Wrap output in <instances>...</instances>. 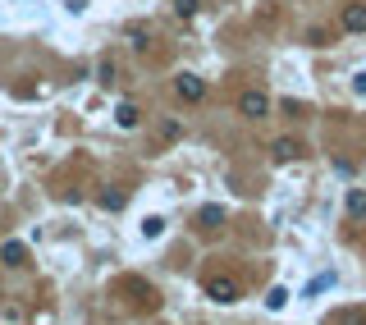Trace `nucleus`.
<instances>
[{
  "label": "nucleus",
  "instance_id": "obj_5",
  "mask_svg": "<svg viewBox=\"0 0 366 325\" xmlns=\"http://www.w3.org/2000/svg\"><path fill=\"white\" fill-rule=\"evenodd\" d=\"M0 261H5V266H23L28 261V247L23 243H5V247H0Z\"/></svg>",
  "mask_w": 366,
  "mask_h": 325
},
{
  "label": "nucleus",
  "instance_id": "obj_8",
  "mask_svg": "<svg viewBox=\"0 0 366 325\" xmlns=\"http://www.w3.org/2000/svg\"><path fill=\"white\" fill-rule=\"evenodd\" d=\"M348 215H366V193H362V188L348 193Z\"/></svg>",
  "mask_w": 366,
  "mask_h": 325
},
{
  "label": "nucleus",
  "instance_id": "obj_4",
  "mask_svg": "<svg viewBox=\"0 0 366 325\" xmlns=\"http://www.w3.org/2000/svg\"><path fill=\"white\" fill-rule=\"evenodd\" d=\"M343 28L348 32H366V5H343Z\"/></svg>",
  "mask_w": 366,
  "mask_h": 325
},
{
  "label": "nucleus",
  "instance_id": "obj_7",
  "mask_svg": "<svg viewBox=\"0 0 366 325\" xmlns=\"http://www.w3.org/2000/svg\"><path fill=\"white\" fill-rule=\"evenodd\" d=\"M220 220H225V211H220V206H201V211H197V225H201V229H216Z\"/></svg>",
  "mask_w": 366,
  "mask_h": 325
},
{
  "label": "nucleus",
  "instance_id": "obj_12",
  "mask_svg": "<svg viewBox=\"0 0 366 325\" xmlns=\"http://www.w3.org/2000/svg\"><path fill=\"white\" fill-rule=\"evenodd\" d=\"M321 289H334V271L316 275V280H312V289H307V293H321Z\"/></svg>",
  "mask_w": 366,
  "mask_h": 325
},
{
  "label": "nucleus",
  "instance_id": "obj_3",
  "mask_svg": "<svg viewBox=\"0 0 366 325\" xmlns=\"http://www.w3.org/2000/svg\"><path fill=\"white\" fill-rule=\"evenodd\" d=\"M175 92H179L183 101H201V97H206V83H201L197 73H179V78H175Z\"/></svg>",
  "mask_w": 366,
  "mask_h": 325
},
{
  "label": "nucleus",
  "instance_id": "obj_15",
  "mask_svg": "<svg viewBox=\"0 0 366 325\" xmlns=\"http://www.w3.org/2000/svg\"><path fill=\"white\" fill-rule=\"evenodd\" d=\"M353 88H358L362 97H366V73H358V78H353Z\"/></svg>",
  "mask_w": 366,
  "mask_h": 325
},
{
  "label": "nucleus",
  "instance_id": "obj_11",
  "mask_svg": "<svg viewBox=\"0 0 366 325\" xmlns=\"http://www.w3.org/2000/svg\"><path fill=\"white\" fill-rule=\"evenodd\" d=\"M197 9H201V0H175V14L179 18H192Z\"/></svg>",
  "mask_w": 366,
  "mask_h": 325
},
{
  "label": "nucleus",
  "instance_id": "obj_9",
  "mask_svg": "<svg viewBox=\"0 0 366 325\" xmlns=\"http://www.w3.org/2000/svg\"><path fill=\"white\" fill-rule=\"evenodd\" d=\"M293 156H297V142L279 138V142H275V160H293Z\"/></svg>",
  "mask_w": 366,
  "mask_h": 325
},
{
  "label": "nucleus",
  "instance_id": "obj_10",
  "mask_svg": "<svg viewBox=\"0 0 366 325\" xmlns=\"http://www.w3.org/2000/svg\"><path fill=\"white\" fill-rule=\"evenodd\" d=\"M142 234H147V238H160V234H165V220H160V215L142 220Z\"/></svg>",
  "mask_w": 366,
  "mask_h": 325
},
{
  "label": "nucleus",
  "instance_id": "obj_14",
  "mask_svg": "<svg viewBox=\"0 0 366 325\" xmlns=\"http://www.w3.org/2000/svg\"><path fill=\"white\" fill-rule=\"evenodd\" d=\"M101 206H110V211H119V206H124V193H105V197H101Z\"/></svg>",
  "mask_w": 366,
  "mask_h": 325
},
{
  "label": "nucleus",
  "instance_id": "obj_2",
  "mask_svg": "<svg viewBox=\"0 0 366 325\" xmlns=\"http://www.w3.org/2000/svg\"><path fill=\"white\" fill-rule=\"evenodd\" d=\"M238 110H243L247 119H266V114H271V97H266V92H243V97H238Z\"/></svg>",
  "mask_w": 366,
  "mask_h": 325
},
{
  "label": "nucleus",
  "instance_id": "obj_13",
  "mask_svg": "<svg viewBox=\"0 0 366 325\" xmlns=\"http://www.w3.org/2000/svg\"><path fill=\"white\" fill-rule=\"evenodd\" d=\"M284 302H288V289H271V298H266V307H271V312H279V307H284Z\"/></svg>",
  "mask_w": 366,
  "mask_h": 325
},
{
  "label": "nucleus",
  "instance_id": "obj_6",
  "mask_svg": "<svg viewBox=\"0 0 366 325\" xmlns=\"http://www.w3.org/2000/svg\"><path fill=\"white\" fill-rule=\"evenodd\" d=\"M114 124H119V129H138V106H133V101H124V106L114 110Z\"/></svg>",
  "mask_w": 366,
  "mask_h": 325
},
{
  "label": "nucleus",
  "instance_id": "obj_1",
  "mask_svg": "<svg viewBox=\"0 0 366 325\" xmlns=\"http://www.w3.org/2000/svg\"><path fill=\"white\" fill-rule=\"evenodd\" d=\"M238 280L234 275H216V280H206V298H216V302H238Z\"/></svg>",
  "mask_w": 366,
  "mask_h": 325
}]
</instances>
